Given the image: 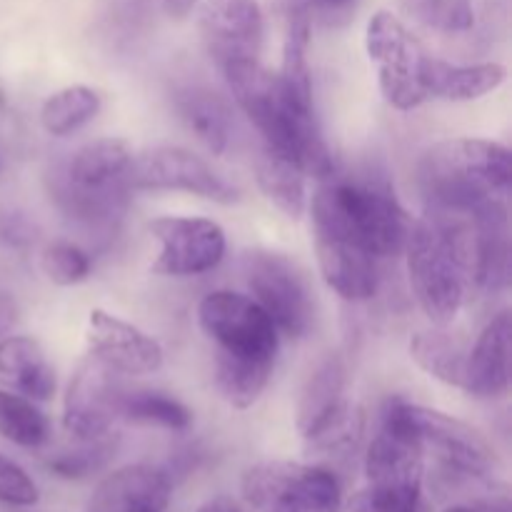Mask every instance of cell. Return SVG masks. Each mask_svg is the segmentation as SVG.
Listing matches in <instances>:
<instances>
[{"label": "cell", "mask_w": 512, "mask_h": 512, "mask_svg": "<svg viewBox=\"0 0 512 512\" xmlns=\"http://www.w3.org/2000/svg\"><path fill=\"white\" fill-rule=\"evenodd\" d=\"M403 253L408 255V278L418 305L430 323L448 328L475 293L478 233L473 208L428 205L410 228Z\"/></svg>", "instance_id": "6da1fadb"}, {"label": "cell", "mask_w": 512, "mask_h": 512, "mask_svg": "<svg viewBox=\"0 0 512 512\" xmlns=\"http://www.w3.org/2000/svg\"><path fill=\"white\" fill-rule=\"evenodd\" d=\"M233 100L263 135L265 148L298 165L305 175L328 178L335 173L333 155L320 135L315 113L300 110L260 60H238L223 68Z\"/></svg>", "instance_id": "7a4b0ae2"}, {"label": "cell", "mask_w": 512, "mask_h": 512, "mask_svg": "<svg viewBox=\"0 0 512 512\" xmlns=\"http://www.w3.org/2000/svg\"><path fill=\"white\" fill-rule=\"evenodd\" d=\"M310 213L315 225L343 230L378 260L398 258L413 228L393 188L373 175L358 178L330 173L313 195Z\"/></svg>", "instance_id": "3957f363"}, {"label": "cell", "mask_w": 512, "mask_h": 512, "mask_svg": "<svg viewBox=\"0 0 512 512\" xmlns=\"http://www.w3.org/2000/svg\"><path fill=\"white\" fill-rule=\"evenodd\" d=\"M418 180L428 205L470 210L508 193L512 155L495 140H443L420 158Z\"/></svg>", "instance_id": "277c9868"}, {"label": "cell", "mask_w": 512, "mask_h": 512, "mask_svg": "<svg viewBox=\"0 0 512 512\" xmlns=\"http://www.w3.org/2000/svg\"><path fill=\"white\" fill-rule=\"evenodd\" d=\"M133 158V148L125 140H93L50 175V198L68 218L83 225L115 223L133 193L128 188Z\"/></svg>", "instance_id": "5b68a950"}, {"label": "cell", "mask_w": 512, "mask_h": 512, "mask_svg": "<svg viewBox=\"0 0 512 512\" xmlns=\"http://www.w3.org/2000/svg\"><path fill=\"white\" fill-rule=\"evenodd\" d=\"M383 418L403 428L423 453H433L440 468L453 478L493 480L500 460L490 440L473 425L440 410L393 398L383 408Z\"/></svg>", "instance_id": "8992f818"}, {"label": "cell", "mask_w": 512, "mask_h": 512, "mask_svg": "<svg viewBox=\"0 0 512 512\" xmlns=\"http://www.w3.org/2000/svg\"><path fill=\"white\" fill-rule=\"evenodd\" d=\"M243 498L258 512H340L343 488L325 465L275 460L245 470Z\"/></svg>", "instance_id": "52a82bcc"}, {"label": "cell", "mask_w": 512, "mask_h": 512, "mask_svg": "<svg viewBox=\"0 0 512 512\" xmlns=\"http://www.w3.org/2000/svg\"><path fill=\"white\" fill-rule=\"evenodd\" d=\"M365 48L378 70L380 93L393 108L413 110L428 100L423 85L428 53L393 13L380 10L370 18Z\"/></svg>", "instance_id": "ba28073f"}, {"label": "cell", "mask_w": 512, "mask_h": 512, "mask_svg": "<svg viewBox=\"0 0 512 512\" xmlns=\"http://www.w3.org/2000/svg\"><path fill=\"white\" fill-rule=\"evenodd\" d=\"M245 283L253 300L268 313L278 333L305 338L313 328L315 303L298 265L280 253L253 250L243 260Z\"/></svg>", "instance_id": "9c48e42d"}, {"label": "cell", "mask_w": 512, "mask_h": 512, "mask_svg": "<svg viewBox=\"0 0 512 512\" xmlns=\"http://www.w3.org/2000/svg\"><path fill=\"white\" fill-rule=\"evenodd\" d=\"M198 323L218 348L215 353L275 363L278 328L248 295L233 290L208 293L198 305Z\"/></svg>", "instance_id": "30bf717a"}, {"label": "cell", "mask_w": 512, "mask_h": 512, "mask_svg": "<svg viewBox=\"0 0 512 512\" xmlns=\"http://www.w3.org/2000/svg\"><path fill=\"white\" fill-rule=\"evenodd\" d=\"M133 190H185L215 203H235L238 188L230 185L208 160L185 148H155L133 158L128 168Z\"/></svg>", "instance_id": "8fae6325"}, {"label": "cell", "mask_w": 512, "mask_h": 512, "mask_svg": "<svg viewBox=\"0 0 512 512\" xmlns=\"http://www.w3.org/2000/svg\"><path fill=\"white\" fill-rule=\"evenodd\" d=\"M150 233L160 243L153 273L168 278H193L210 273L225 258V233L208 218H158L150 223Z\"/></svg>", "instance_id": "7c38bea8"}, {"label": "cell", "mask_w": 512, "mask_h": 512, "mask_svg": "<svg viewBox=\"0 0 512 512\" xmlns=\"http://www.w3.org/2000/svg\"><path fill=\"white\" fill-rule=\"evenodd\" d=\"M125 385L120 373L103 363L88 358L78 365L68 385L63 403V425L73 438L95 440L113 433L115 420L120 418V398Z\"/></svg>", "instance_id": "4fadbf2b"}, {"label": "cell", "mask_w": 512, "mask_h": 512, "mask_svg": "<svg viewBox=\"0 0 512 512\" xmlns=\"http://www.w3.org/2000/svg\"><path fill=\"white\" fill-rule=\"evenodd\" d=\"M200 35L220 70L238 60H258L263 48V13L258 0H205Z\"/></svg>", "instance_id": "5bb4252c"}, {"label": "cell", "mask_w": 512, "mask_h": 512, "mask_svg": "<svg viewBox=\"0 0 512 512\" xmlns=\"http://www.w3.org/2000/svg\"><path fill=\"white\" fill-rule=\"evenodd\" d=\"M313 233L320 273L328 288L353 303L373 298L380 285V260L348 233L328 225H313Z\"/></svg>", "instance_id": "9a60e30c"}, {"label": "cell", "mask_w": 512, "mask_h": 512, "mask_svg": "<svg viewBox=\"0 0 512 512\" xmlns=\"http://www.w3.org/2000/svg\"><path fill=\"white\" fill-rule=\"evenodd\" d=\"M88 348L93 358L103 360L120 375H148L163 365V348L158 340L105 310L90 313Z\"/></svg>", "instance_id": "2e32d148"}, {"label": "cell", "mask_w": 512, "mask_h": 512, "mask_svg": "<svg viewBox=\"0 0 512 512\" xmlns=\"http://www.w3.org/2000/svg\"><path fill=\"white\" fill-rule=\"evenodd\" d=\"M173 498L168 470L155 465H125L98 483L85 512H165Z\"/></svg>", "instance_id": "e0dca14e"}, {"label": "cell", "mask_w": 512, "mask_h": 512, "mask_svg": "<svg viewBox=\"0 0 512 512\" xmlns=\"http://www.w3.org/2000/svg\"><path fill=\"white\" fill-rule=\"evenodd\" d=\"M510 313L495 315L478 335L465 358L463 390L473 398H503L510 388Z\"/></svg>", "instance_id": "ac0fdd59"}, {"label": "cell", "mask_w": 512, "mask_h": 512, "mask_svg": "<svg viewBox=\"0 0 512 512\" xmlns=\"http://www.w3.org/2000/svg\"><path fill=\"white\" fill-rule=\"evenodd\" d=\"M478 233L475 290L503 293L510 285V220L503 198L485 200L473 208Z\"/></svg>", "instance_id": "d6986e66"}, {"label": "cell", "mask_w": 512, "mask_h": 512, "mask_svg": "<svg viewBox=\"0 0 512 512\" xmlns=\"http://www.w3.org/2000/svg\"><path fill=\"white\" fill-rule=\"evenodd\" d=\"M425 453L403 428L380 418L378 435L365 453V475L373 485H423Z\"/></svg>", "instance_id": "ffe728a7"}, {"label": "cell", "mask_w": 512, "mask_h": 512, "mask_svg": "<svg viewBox=\"0 0 512 512\" xmlns=\"http://www.w3.org/2000/svg\"><path fill=\"white\" fill-rule=\"evenodd\" d=\"M173 105L185 128L210 150L220 155L228 150L230 135H233V110L228 100L220 93L210 90L208 85L185 83L175 88Z\"/></svg>", "instance_id": "44dd1931"}, {"label": "cell", "mask_w": 512, "mask_h": 512, "mask_svg": "<svg viewBox=\"0 0 512 512\" xmlns=\"http://www.w3.org/2000/svg\"><path fill=\"white\" fill-rule=\"evenodd\" d=\"M0 385L28 400H50L55 393V370L38 340L25 335L0 340Z\"/></svg>", "instance_id": "7402d4cb"}, {"label": "cell", "mask_w": 512, "mask_h": 512, "mask_svg": "<svg viewBox=\"0 0 512 512\" xmlns=\"http://www.w3.org/2000/svg\"><path fill=\"white\" fill-rule=\"evenodd\" d=\"M305 453L323 463H350L365 435V413L348 398L303 430Z\"/></svg>", "instance_id": "603a6c76"}, {"label": "cell", "mask_w": 512, "mask_h": 512, "mask_svg": "<svg viewBox=\"0 0 512 512\" xmlns=\"http://www.w3.org/2000/svg\"><path fill=\"white\" fill-rule=\"evenodd\" d=\"M508 78V70L498 63H475L458 65L448 60L430 58L425 60L423 85L428 98L440 100H478L493 93Z\"/></svg>", "instance_id": "cb8c5ba5"}, {"label": "cell", "mask_w": 512, "mask_h": 512, "mask_svg": "<svg viewBox=\"0 0 512 512\" xmlns=\"http://www.w3.org/2000/svg\"><path fill=\"white\" fill-rule=\"evenodd\" d=\"M310 10L303 3H293L288 10V28H285L283 68L278 78L288 98L300 110L315 113L313 108V80H310Z\"/></svg>", "instance_id": "d4e9b609"}, {"label": "cell", "mask_w": 512, "mask_h": 512, "mask_svg": "<svg viewBox=\"0 0 512 512\" xmlns=\"http://www.w3.org/2000/svg\"><path fill=\"white\" fill-rule=\"evenodd\" d=\"M410 358L430 378H438L445 385L463 388L468 348H465L460 338L445 333V328L435 325V330H423V333L413 335V340H410Z\"/></svg>", "instance_id": "484cf974"}, {"label": "cell", "mask_w": 512, "mask_h": 512, "mask_svg": "<svg viewBox=\"0 0 512 512\" xmlns=\"http://www.w3.org/2000/svg\"><path fill=\"white\" fill-rule=\"evenodd\" d=\"M255 173H258L260 190L275 208L283 210L288 218H303L308 193H305V173L298 165L285 160L283 155L273 153V150L263 148Z\"/></svg>", "instance_id": "4316f807"}, {"label": "cell", "mask_w": 512, "mask_h": 512, "mask_svg": "<svg viewBox=\"0 0 512 512\" xmlns=\"http://www.w3.org/2000/svg\"><path fill=\"white\" fill-rule=\"evenodd\" d=\"M270 360L233 358V355L215 353V385L220 395L233 408H250L263 395L270 375H273Z\"/></svg>", "instance_id": "83f0119b"}, {"label": "cell", "mask_w": 512, "mask_h": 512, "mask_svg": "<svg viewBox=\"0 0 512 512\" xmlns=\"http://www.w3.org/2000/svg\"><path fill=\"white\" fill-rule=\"evenodd\" d=\"M345 383H348V368L340 355H328L323 363L310 375L308 385L303 388L298 405V430H308L315 420L345 400Z\"/></svg>", "instance_id": "f1b7e54d"}, {"label": "cell", "mask_w": 512, "mask_h": 512, "mask_svg": "<svg viewBox=\"0 0 512 512\" xmlns=\"http://www.w3.org/2000/svg\"><path fill=\"white\" fill-rule=\"evenodd\" d=\"M120 418L138 425H158L173 433H183L193 425V413L180 400L150 388H125L120 398Z\"/></svg>", "instance_id": "f546056e"}, {"label": "cell", "mask_w": 512, "mask_h": 512, "mask_svg": "<svg viewBox=\"0 0 512 512\" xmlns=\"http://www.w3.org/2000/svg\"><path fill=\"white\" fill-rule=\"evenodd\" d=\"M100 95L88 85H68L50 95L40 108V123L50 135H70L98 115Z\"/></svg>", "instance_id": "4dcf8cb0"}, {"label": "cell", "mask_w": 512, "mask_h": 512, "mask_svg": "<svg viewBox=\"0 0 512 512\" xmlns=\"http://www.w3.org/2000/svg\"><path fill=\"white\" fill-rule=\"evenodd\" d=\"M0 435L18 448L35 450L50 440V423L33 400L0 390Z\"/></svg>", "instance_id": "1f68e13d"}, {"label": "cell", "mask_w": 512, "mask_h": 512, "mask_svg": "<svg viewBox=\"0 0 512 512\" xmlns=\"http://www.w3.org/2000/svg\"><path fill=\"white\" fill-rule=\"evenodd\" d=\"M340 512H423V485H373L350 495Z\"/></svg>", "instance_id": "d6a6232c"}, {"label": "cell", "mask_w": 512, "mask_h": 512, "mask_svg": "<svg viewBox=\"0 0 512 512\" xmlns=\"http://www.w3.org/2000/svg\"><path fill=\"white\" fill-rule=\"evenodd\" d=\"M115 450H118V435L115 433H108L95 440H80V445L75 450L55 455L48 463V468L58 478L83 480L88 475L98 473L100 468H105L113 460Z\"/></svg>", "instance_id": "836d02e7"}, {"label": "cell", "mask_w": 512, "mask_h": 512, "mask_svg": "<svg viewBox=\"0 0 512 512\" xmlns=\"http://www.w3.org/2000/svg\"><path fill=\"white\" fill-rule=\"evenodd\" d=\"M405 13L418 23L443 33H465L473 28V0H400Z\"/></svg>", "instance_id": "e575fe53"}, {"label": "cell", "mask_w": 512, "mask_h": 512, "mask_svg": "<svg viewBox=\"0 0 512 512\" xmlns=\"http://www.w3.org/2000/svg\"><path fill=\"white\" fill-rule=\"evenodd\" d=\"M43 273L53 280L55 285H78L83 283L90 275V255L83 248H78L75 243L68 240H58V243H50L45 248L43 260Z\"/></svg>", "instance_id": "d590c367"}, {"label": "cell", "mask_w": 512, "mask_h": 512, "mask_svg": "<svg viewBox=\"0 0 512 512\" xmlns=\"http://www.w3.org/2000/svg\"><path fill=\"white\" fill-rule=\"evenodd\" d=\"M38 498L40 493L33 478L18 463L0 453V503L13 505V508H30L38 503Z\"/></svg>", "instance_id": "8d00e7d4"}, {"label": "cell", "mask_w": 512, "mask_h": 512, "mask_svg": "<svg viewBox=\"0 0 512 512\" xmlns=\"http://www.w3.org/2000/svg\"><path fill=\"white\" fill-rule=\"evenodd\" d=\"M443 512H512L508 495H490V498H478L473 503L450 505Z\"/></svg>", "instance_id": "74e56055"}, {"label": "cell", "mask_w": 512, "mask_h": 512, "mask_svg": "<svg viewBox=\"0 0 512 512\" xmlns=\"http://www.w3.org/2000/svg\"><path fill=\"white\" fill-rule=\"evenodd\" d=\"M0 235L5 240H10V243H25L30 238L28 228H25V223L20 218H5V223L0 225Z\"/></svg>", "instance_id": "f35d334b"}, {"label": "cell", "mask_w": 512, "mask_h": 512, "mask_svg": "<svg viewBox=\"0 0 512 512\" xmlns=\"http://www.w3.org/2000/svg\"><path fill=\"white\" fill-rule=\"evenodd\" d=\"M195 3H198V0H163V8L170 18L183 20V18H188L190 10L195 8Z\"/></svg>", "instance_id": "ab89813d"}, {"label": "cell", "mask_w": 512, "mask_h": 512, "mask_svg": "<svg viewBox=\"0 0 512 512\" xmlns=\"http://www.w3.org/2000/svg\"><path fill=\"white\" fill-rule=\"evenodd\" d=\"M315 5H318L323 13L340 15V13H348V10L355 5V0H315Z\"/></svg>", "instance_id": "60d3db41"}, {"label": "cell", "mask_w": 512, "mask_h": 512, "mask_svg": "<svg viewBox=\"0 0 512 512\" xmlns=\"http://www.w3.org/2000/svg\"><path fill=\"white\" fill-rule=\"evenodd\" d=\"M198 512H243L240 505L230 498H213L203 505Z\"/></svg>", "instance_id": "b9f144b4"}, {"label": "cell", "mask_w": 512, "mask_h": 512, "mask_svg": "<svg viewBox=\"0 0 512 512\" xmlns=\"http://www.w3.org/2000/svg\"><path fill=\"white\" fill-rule=\"evenodd\" d=\"M0 168H3V163H0Z\"/></svg>", "instance_id": "7bdbcfd3"}]
</instances>
